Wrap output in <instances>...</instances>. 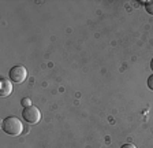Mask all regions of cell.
Wrapping results in <instances>:
<instances>
[{
	"label": "cell",
	"mask_w": 153,
	"mask_h": 148,
	"mask_svg": "<svg viewBox=\"0 0 153 148\" xmlns=\"http://www.w3.org/2000/svg\"><path fill=\"white\" fill-rule=\"evenodd\" d=\"M1 129H3V132L6 135L16 137V136H19L23 132V125L19 118H16L14 115H10V117H6L1 121Z\"/></svg>",
	"instance_id": "6da1fadb"
},
{
	"label": "cell",
	"mask_w": 153,
	"mask_h": 148,
	"mask_svg": "<svg viewBox=\"0 0 153 148\" xmlns=\"http://www.w3.org/2000/svg\"><path fill=\"white\" fill-rule=\"evenodd\" d=\"M22 118L25 119L27 123L34 125V123L40 122V119H41V113H40V110H38L36 106H29V107H25V108L22 110Z\"/></svg>",
	"instance_id": "7a4b0ae2"
},
{
	"label": "cell",
	"mask_w": 153,
	"mask_h": 148,
	"mask_svg": "<svg viewBox=\"0 0 153 148\" xmlns=\"http://www.w3.org/2000/svg\"><path fill=\"white\" fill-rule=\"evenodd\" d=\"M10 80L15 82V84H22L23 81L27 77V70H26L23 66H14V67L10 69L8 71Z\"/></svg>",
	"instance_id": "3957f363"
},
{
	"label": "cell",
	"mask_w": 153,
	"mask_h": 148,
	"mask_svg": "<svg viewBox=\"0 0 153 148\" xmlns=\"http://www.w3.org/2000/svg\"><path fill=\"white\" fill-rule=\"evenodd\" d=\"M10 93H13V81L8 78H1L0 80V96L6 97Z\"/></svg>",
	"instance_id": "277c9868"
},
{
	"label": "cell",
	"mask_w": 153,
	"mask_h": 148,
	"mask_svg": "<svg viewBox=\"0 0 153 148\" xmlns=\"http://www.w3.org/2000/svg\"><path fill=\"white\" fill-rule=\"evenodd\" d=\"M145 10L149 15H153V0H149V1H145Z\"/></svg>",
	"instance_id": "5b68a950"
},
{
	"label": "cell",
	"mask_w": 153,
	"mask_h": 148,
	"mask_svg": "<svg viewBox=\"0 0 153 148\" xmlns=\"http://www.w3.org/2000/svg\"><path fill=\"white\" fill-rule=\"evenodd\" d=\"M21 104H22V107H23V108H25V107L32 106V100L29 99V97H23V99L21 100Z\"/></svg>",
	"instance_id": "8992f818"
},
{
	"label": "cell",
	"mask_w": 153,
	"mask_h": 148,
	"mask_svg": "<svg viewBox=\"0 0 153 148\" xmlns=\"http://www.w3.org/2000/svg\"><path fill=\"white\" fill-rule=\"evenodd\" d=\"M146 84H148V88H149L150 90H153V74H150L149 77H148Z\"/></svg>",
	"instance_id": "52a82bcc"
},
{
	"label": "cell",
	"mask_w": 153,
	"mask_h": 148,
	"mask_svg": "<svg viewBox=\"0 0 153 148\" xmlns=\"http://www.w3.org/2000/svg\"><path fill=\"white\" fill-rule=\"evenodd\" d=\"M120 148H137V147H135L134 144H128V143H127V144H123Z\"/></svg>",
	"instance_id": "ba28073f"
},
{
	"label": "cell",
	"mask_w": 153,
	"mask_h": 148,
	"mask_svg": "<svg viewBox=\"0 0 153 148\" xmlns=\"http://www.w3.org/2000/svg\"><path fill=\"white\" fill-rule=\"evenodd\" d=\"M150 70L153 71V58H152V61H150Z\"/></svg>",
	"instance_id": "9c48e42d"
}]
</instances>
